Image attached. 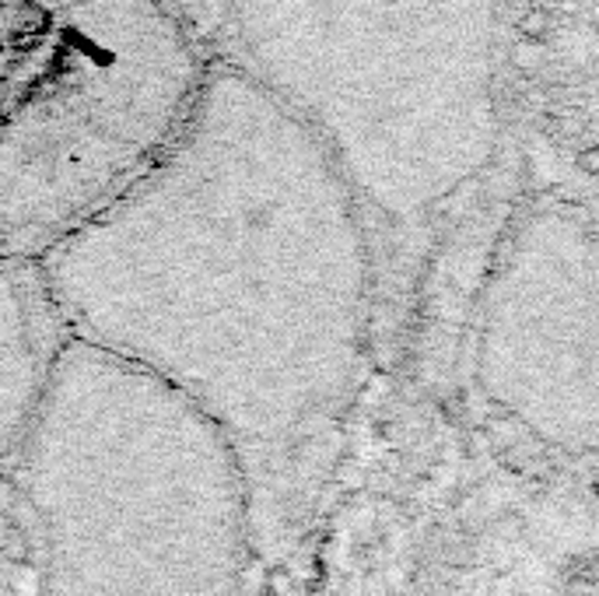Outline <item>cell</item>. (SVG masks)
Returning <instances> with one entry per match:
<instances>
[{"label":"cell","mask_w":599,"mask_h":596,"mask_svg":"<svg viewBox=\"0 0 599 596\" xmlns=\"http://www.w3.org/2000/svg\"><path fill=\"white\" fill-rule=\"evenodd\" d=\"M35 264L63 333L218 424L252 508L365 366L369 210L309 126L218 56L168 152Z\"/></svg>","instance_id":"6da1fadb"},{"label":"cell","mask_w":599,"mask_h":596,"mask_svg":"<svg viewBox=\"0 0 599 596\" xmlns=\"http://www.w3.org/2000/svg\"><path fill=\"white\" fill-rule=\"evenodd\" d=\"M512 47L516 0H231L210 39L396 228L445 215L495 168Z\"/></svg>","instance_id":"7a4b0ae2"},{"label":"cell","mask_w":599,"mask_h":596,"mask_svg":"<svg viewBox=\"0 0 599 596\" xmlns=\"http://www.w3.org/2000/svg\"><path fill=\"white\" fill-rule=\"evenodd\" d=\"M18 453L39 596H242L246 466L165 382L68 340Z\"/></svg>","instance_id":"3957f363"},{"label":"cell","mask_w":599,"mask_h":596,"mask_svg":"<svg viewBox=\"0 0 599 596\" xmlns=\"http://www.w3.org/2000/svg\"><path fill=\"white\" fill-rule=\"evenodd\" d=\"M214 50L168 0H53L0 42V260H39L179 137Z\"/></svg>","instance_id":"277c9868"},{"label":"cell","mask_w":599,"mask_h":596,"mask_svg":"<svg viewBox=\"0 0 599 596\" xmlns=\"http://www.w3.org/2000/svg\"><path fill=\"white\" fill-rule=\"evenodd\" d=\"M474 372L544 450L599 453V225L547 204L508 228L481 295Z\"/></svg>","instance_id":"5b68a950"},{"label":"cell","mask_w":599,"mask_h":596,"mask_svg":"<svg viewBox=\"0 0 599 596\" xmlns=\"http://www.w3.org/2000/svg\"><path fill=\"white\" fill-rule=\"evenodd\" d=\"M68 340L39 264L0 260V460L25 442Z\"/></svg>","instance_id":"8992f818"},{"label":"cell","mask_w":599,"mask_h":596,"mask_svg":"<svg viewBox=\"0 0 599 596\" xmlns=\"http://www.w3.org/2000/svg\"><path fill=\"white\" fill-rule=\"evenodd\" d=\"M168 4H176V8L207 35V42H210L214 32H218V25H221V18H225L231 0H168Z\"/></svg>","instance_id":"52a82bcc"},{"label":"cell","mask_w":599,"mask_h":596,"mask_svg":"<svg viewBox=\"0 0 599 596\" xmlns=\"http://www.w3.org/2000/svg\"><path fill=\"white\" fill-rule=\"evenodd\" d=\"M53 0H0V42L14 35L21 25H29L35 14H42Z\"/></svg>","instance_id":"ba28073f"}]
</instances>
